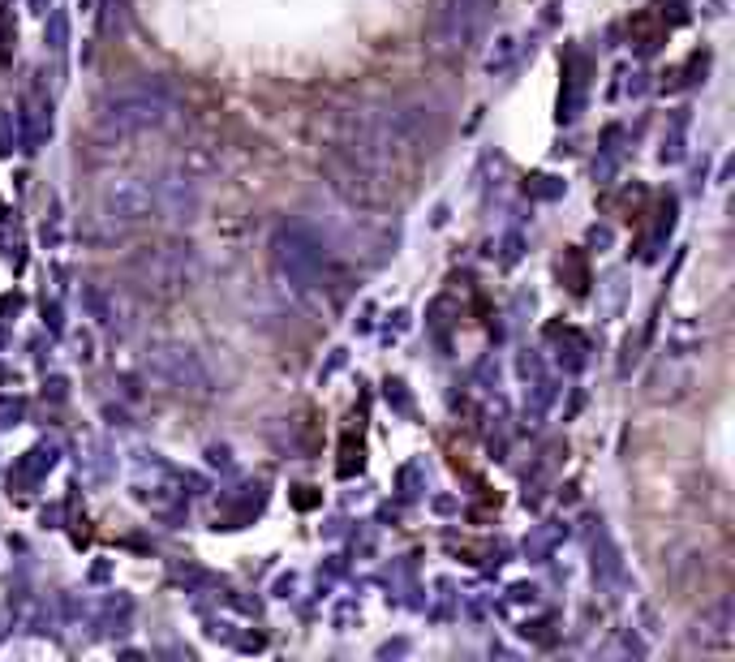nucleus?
<instances>
[{"label": "nucleus", "mask_w": 735, "mask_h": 662, "mask_svg": "<svg viewBox=\"0 0 735 662\" xmlns=\"http://www.w3.org/2000/svg\"><path fill=\"white\" fill-rule=\"evenodd\" d=\"M129 280L138 284L142 293L172 301L181 293L194 289L198 280V258L190 246L181 241H160V246H142L134 258H129Z\"/></svg>", "instance_id": "1"}, {"label": "nucleus", "mask_w": 735, "mask_h": 662, "mask_svg": "<svg viewBox=\"0 0 735 662\" xmlns=\"http://www.w3.org/2000/svg\"><path fill=\"white\" fill-rule=\"evenodd\" d=\"M155 215H160V181L147 177H112L95 198V220H104L117 233L147 224Z\"/></svg>", "instance_id": "3"}, {"label": "nucleus", "mask_w": 735, "mask_h": 662, "mask_svg": "<svg viewBox=\"0 0 735 662\" xmlns=\"http://www.w3.org/2000/svg\"><path fill=\"white\" fill-rule=\"evenodd\" d=\"M276 267L293 284H319L323 276V250L301 233H280L276 237Z\"/></svg>", "instance_id": "5"}, {"label": "nucleus", "mask_w": 735, "mask_h": 662, "mask_svg": "<svg viewBox=\"0 0 735 662\" xmlns=\"http://www.w3.org/2000/svg\"><path fill=\"white\" fill-rule=\"evenodd\" d=\"M147 379L164 392H177V396H211V374L207 366L198 362V353L190 344L181 340H160L147 349Z\"/></svg>", "instance_id": "4"}, {"label": "nucleus", "mask_w": 735, "mask_h": 662, "mask_svg": "<svg viewBox=\"0 0 735 662\" xmlns=\"http://www.w3.org/2000/svg\"><path fill=\"white\" fill-rule=\"evenodd\" d=\"M172 117V99L151 82H125L104 95L99 121L117 134H142V129H160Z\"/></svg>", "instance_id": "2"}, {"label": "nucleus", "mask_w": 735, "mask_h": 662, "mask_svg": "<svg viewBox=\"0 0 735 662\" xmlns=\"http://www.w3.org/2000/svg\"><path fill=\"white\" fill-rule=\"evenodd\" d=\"M486 5L490 0H448V5H443V26H439L443 48H465V43L478 35Z\"/></svg>", "instance_id": "6"}]
</instances>
